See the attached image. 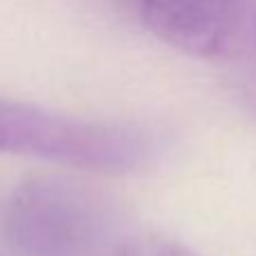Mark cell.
<instances>
[{
    "mask_svg": "<svg viewBox=\"0 0 256 256\" xmlns=\"http://www.w3.org/2000/svg\"><path fill=\"white\" fill-rule=\"evenodd\" d=\"M130 16L168 48L202 61L238 52L252 22L250 0H122Z\"/></svg>",
    "mask_w": 256,
    "mask_h": 256,
    "instance_id": "2",
    "label": "cell"
},
{
    "mask_svg": "<svg viewBox=\"0 0 256 256\" xmlns=\"http://www.w3.org/2000/svg\"><path fill=\"white\" fill-rule=\"evenodd\" d=\"M9 236L25 256H61L79 230V207L70 191L54 182H30L9 207Z\"/></svg>",
    "mask_w": 256,
    "mask_h": 256,
    "instance_id": "3",
    "label": "cell"
},
{
    "mask_svg": "<svg viewBox=\"0 0 256 256\" xmlns=\"http://www.w3.org/2000/svg\"><path fill=\"white\" fill-rule=\"evenodd\" d=\"M0 153L94 171H128L144 160V142L122 126L76 120L0 97Z\"/></svg>",
    "mask_w": 256,
    "mask_h": 256,
    "instance_id": "1",
    "label": "cell"
},
{
    "mask_svg": "<svg viewBox=\"0 0 256 256\" xmlns=\"http://www.w3.org/2000/svg\"><path fill=\"white\" fill-rule=\"evenodd\" d=\"M115 256H198L194 250L186 245L178 243L166 236L158 234H146V236H135L128 238L126 243L120 245Z\"/></svg>",
    "mask_w": 256,
    "mask_h": 256,
    "instance_id": "4",
    "label": "cell"
}]
</instances>
